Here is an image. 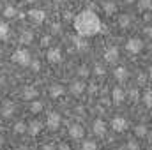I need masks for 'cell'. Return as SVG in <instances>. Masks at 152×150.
Instances as JSON below:
<instances>
[{"mask_svg":"<svg viewBox=\"0 0 152 150\" xmlns=\"http://www.w3.org/2000/svg\"><path fill=\"white\" fill-rule=\"evenodd\" d=\"M75 30L80 36H96L101 30V20L92 11H83L75 18Z\"/></svg>","mask_w":152,"mask_h":150,"instance_id":"1","label":"cell"}]
</instances>
